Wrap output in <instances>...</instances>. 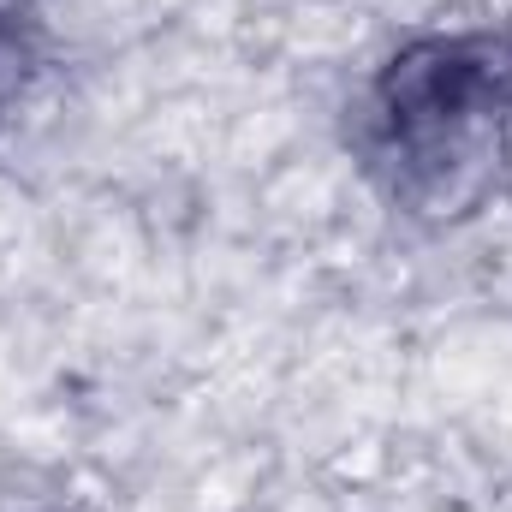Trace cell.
I'll return each mask as SVG.
<instances>
[{
    "mask_svg": "<svg viewBox=\"0 0 512 512\" xmlns=\"http://www.w3.org/2000/svg\"><path fill=\"white\" fill-rule=\"evenodd\" d=\"M507 96V66L495 42L435 36L405 48L376 84V137L405 173H441L459 161L465 137Z\"/></svg>",
    "mask_w": 512,
    "mask_h": 512,
    "instance_id": "obj_1",
    "label": "cell"
},
{
    "mask_svg": "<svg viewBox=\"0 0 512 512\" xmlns=\"http://www.w3.org/2000/svg\"><path fill=\"white\" fill-rule=\"evenodd\" d=\"M30 72H36V24L0 6V108L24 90Z\"/></svg>",
    "mask_w": 512,
    "mask_h": 512,
    "instance_id": "obj_2",
    "label": "cell"
}]
</instances>
